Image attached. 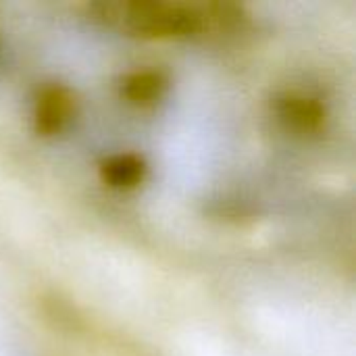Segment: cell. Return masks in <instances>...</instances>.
<instances>
[{
  "instance_id": "6da1fadb",
  "label": "cell",
  "mask_w": 356,
  "mask_h": 356,
  "mask_svg": "<svg viewBox=\"0 0 356 356\" xmlns=\"http://www.w3.org/2000/svg\"><path fill=\"white\" fill-rule=\"evenodd\" d=\"M113 8L119 10L115 19L142 35H190L202 27V15L188 6L165 2H131Z\"/></svg>"
},
{
  "instance_id": "7a4b0ae2",
  "label": "cell",
  "mask_w": 356,
  "mask_h": 356,
  "mask_svg": "<svg viewBox=\"0 0 356 356\" xmlns=\"http://www.w3.org/2000/svg\"><path fill=\"white\" fill-rule=\"evenodd\" d=\"M75 98L69 88L60 83H48L38 92L33 104V125L42 136L60 134L73 119Z\"/></svg>"
},
{
  "instance_id": "3957f363",
  "label": "cell",
  "mask_w": 356,
  "mask_h": 356,
  "mask_svg": "<svg viewBox=\"0 0 356 356\" xmlns=\"http://www.w3.org/2000/svg\"><path fill=\"white\" fill-rule=\"evenodd\" d=\"M277 119L298 134H311L317 131L325 121V108L323 104L309 96V94H284L275 102Z\"/></svg>"
},
{
  "instance_id": "277c9868",
  "label": "cell",
  "mask_w": 356,
  "mask_h": 356,
  "mask_svg": "<svg viewBox=\"0 0 356 356\" xmlns=\"http://www.w3.org/2000/svg\"><path fill=\"white\" fill-rule=\"evenodd\" d=\"M146 161L134 152H117L100 163V179L115 190L138 188L146 179Z\"/></svg>"
},
{
  "instance_id": "5b68a950",
  "label": "cell",
  "mask_w": 356,
  "mask_h": 356,
  "mask_svg": "<svg viewBox=\"0 0 356 356\" xmlns=\"http://www.w3.org/2000/svg\"><path fill=\"white\" fill-rule=\"evenodd\" d=\"M167 86H169V79L165 77L163 71L142 69V71L127 73L121 79L119 92L134 106H152L156 100L163 98V94L167 92Z\"/></svg>"
}]
</instances>
